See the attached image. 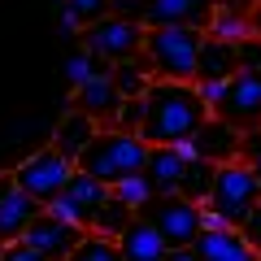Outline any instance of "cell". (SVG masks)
Listing matches in <instances>:
<instances>
[{
  "label": "cell",
  "instance_id": "cell-25",
  "mask_svg": "<svg viewBox=\"0 0 261 261\" xmlns=\"http://www.w3.org/2000/svg\"><path fill=\"white\" fill-rule=\"evenodd\" d=\"M130 218H135V214H130V209L122 205V200H113V196H109V200L100 205V214H96L92 231H96V235H109V240H118V235H122V226H126Z\"/></svg>",
  "mask_w": 261,
  "mask_h": 261
},
{
  "label": "cell",
  "instance_id": "cell-11",
  "mask_svg": "<svg viewBox=\"0 0 261 261\" xmlns=\"http://www.w3.org/2000/svg\"><path fill=\"white\" fill-rule=\"evenodd\" d=\"M187 144H192V157L209 161V166H226V161H240V130H235L231 122L214 118V113L200 122V130H196Z\"/></svg>",
  "mask_w": 261,
  "mask_h": 261
},
{
  "label": "cell",
  "instance_id": "cell-5",
  "mask_svg": "<svg viewBox=\"0 0 261 261\" xmlns=\"http://www.w3.org/2000/svg\"><path fill=\"white\" fill-rule=\"evenodd\" d=\"M70 174H74V161L61 157L53 144H48V148H35L31 157H22L18 166L9 170L13 187H18V192H27L31 200H39L44 209L61 196V187H65V178H70Z\"/></svg>",
  "mask_w": 261,
  "mask_h": 261
},
{
  "label": "cell",
  "instance_id": "cell-14",
  "mask_svg": "<svg viewBox=\"0 0 261 261\" xmlns=\"http://www.w3.org/2000/svg\"><path fill=\"white\" fill-rule=\"evenodd\" d=\"M96 130H100V122H96V118H87V113L70 109L61 122H57V130H53V148L61 152V157L79 161V152L96 140Z\"/></svg>",
  "mask_w": 261,
  "mask_h": 261
},
{
  "label": "cell",
  "instance_id": "cell-36",
  "mask_svg": "<svg viewBox=\"0 0 261 261\" xmlns=\"http://www.w3.org/2000/svg\"><path fill=\"white\" fill-rule=\"evenodd\" d=\"M248 166H252V174H257V183H261V152H257V157L248 161Z\"/></svg>",
  "mask_w": 261,
  "mask_h": 261
},
{
  "label": "cell",
  "instance_id": "cell-31",
  "mask_svg": "<svg viewBox=\"0 0 261 261\" xmlns=\"http://www.w3.org/2000/svg\"><path fill=\"white\" fill-rule=\"evenodd\" d=\"M240 235H244V240H248L252 248L261 252V200H257V205L248 209V218H244V222H240Z\"/></svg>",
  "mask_w": 261,
  "mask_h": 261
},
{
  "label": "cell",
  "instance_id": "cell-21",
  "mask_svg": "<svg viewBox=\"0 0 261 261\" xmlns=\"http://www.w3.org/2000/svg\"><path fill=\"white\" fill-rule=\"evenodd\" d=\"M205 35L222 39V44H240V39H248V9H231V5H218L214 18H209Z\"/></svg>",
  "mask_w": 261,
  "mask_h": 261
},
{
  "label": "cell",
  "instance_id": "cell-6",
  "mask_svg": "<svg viewBox=\"0 0 261 261\" xmlns=\"http://www.w3.org/2000/svg\"><path fill=\"white\" fill-rule=\"evenodd\" d=\"M140 218H148V222L157 226V235L166 240V248H192L196 235L205 231V222H200V205L187 200V196H178V192L152 196L148 205L140 209Z\"/></svg>",
  "mask_w": 261,
  "mask_h": 261
},
{
  "label": "cell",
  "instance_id": "cell-29",
  "mask_svg": "<svg viewBox=\"0 0 261 261\" xmlns=\"http://www.w3.org/2000/svg\"><path fill=\"white\" fill-rule=\"evenodd\" d=\"M235 57H240V70H261V39H240L235 44Z\"/></svg>",
  "mask_w": 261,
  "mask_h": 261
},
{
  "label": "cell",
  "instance_id": "cell-35",
  "mask_svg": "<svg viewBox=\"0 0 261 261\" xmlns=\"http://www.w3.org/2000/svg\"><path fill=\"white\" fill-rule=\"evenodd\" d=\"M166 261H200V257H196V248H170Z\"/></svg>",
  "mask_w": 261,
  "mask_h": 261
},
{
  "label": "cell",
  "instance_id": "cell-23",
  "mask_svg": "<svg viewBox=\"0 0 261 261\" xmlns=\"http://www.w3.org/2000/svg\"><path fill=\"white\" fill-rule=\"evenodd\" d=\"M65 261H122V252H118V244H113L109 235L83 231V235H79V244H74V252H70Z\"/></svg>",
  "mask_w": 261,
  "mask_h": 261
},
{
  "label": "cell",
  "instance_id": "cell-18",
  "mask_svg": "<svg viewBox=\"0 0 261 261\" xmlns=\"http://www.w3.org/2000/svg\"><path fill=\"white\" fill-rule=\"evenodd\" d=\"M235 70H240L235 44H222V39H214V35L200 39V53H196V79H231Z\"/></svg>",
  "mask_w": 261,
  "mask_h": 261
},
{
  "label": "cell",
  "instance_id": "cell-24",
  "mask_svg": "<svg viewBox=\"0 0 261 261\" xmlns=\"http://www.w3.org/2000/svg\"><path fill=\"white\" fill-rule=\"evenodd\" d=\"M109 196H113V200H122L130 214H140V209L152 200V187H148V178H144V174H130V178H122V183H113Z\"/></svg>",
  "mask_w": 261,
  "mask_h": 261
},
{
  "label": "cell",
  "instance_id": "cell-32",
  "mask_svg": "<svg viewBox=\"0 0 261 261\" xmlns=\"http://www.w3.org/2000/svg\"><path fill=\"white\" fill-rule=\"evenodd\" d=\"M109 13L113 18H126V22H140L144 18V0H109Z\"/></svg>",
  "mask_w": 261,
  "mask_h": 261
},
{
  "label": "cell",
  "instance_id": "cell-15",
  "mask_svg": "<svg viewBox=\"0 0 261 261\" xmlns=\"http://www.w3.org/2000/svg\"><path fill=\"white\" fill-rule=\"evenodd\" d=\"M39 200H31L27 192H18V187H9V192L0 196V240L9 244V240H22L31 226V218L39 214Z\"/></svg>",
  "mask_w": 261,
  "mask_h": 261
},
{
  "label": "cell",
  "instance_id": "cell-26",
  "mask_svg": "<svg viewBox=\"0 0 261 261\" xmlns=\"http://www.w3.org/2000/svg\"><path fill=\"white\" fill-rule=\"evenodd\" d=\"M61 9L74 13L79 27H92V22L109 18V0H61Z\"/></svg>",
  "mask_w": 261,
  "mask_h": 261
},
{
  "label": "cell",
  "instance_id": "cell-37",
  "mask_svg": "<svg viewBox=\"0 0 261 261\" xmlns=\"http://www.w3.org/2000/svg\"><path fill=\"white\" fill-rule=\"evenodd\" d=\"M9 187H13V178H9V174H0V196L9 192Z\"/></svg>",
  "mask_w": 261,
  "mask_h": 261
},
{
  "label": "cell",
  "instance_id": "cell-12",
  "mask_svg": "<svg viewBox=\"0 0 261 261\" xmlns=\"http://www.w3.org/2000/svg\"><path fill=\"white\" fill-rule=\"evenodd\" d=\"M196 257L200 261H257L261 252L240 235V226H214V231L196 235Z\"/></svg>",
  "mask_w": 261,
  "mask_h": 261
},
{
  "label": "cell",
  "instance_id": "cell-17",
  "mask_svg": "<svg viewBox=\"0 0 261 261\" xmlns=\"http://www.w3.org/2000/svg\"><path fill=\"white\" fill-rule=\"evenodd\" d=\"M183 148H148V166H144V178H148L152 196L178 192V174H183Z\"/></svg>",
  "mask_w": 261,
  "mask_h": 261
},
{
  "label": "cell",
  "instance_id": "cell-30",
  "mask_svg": "<svg viewBox=\"0 0 261 261\" xmlns=\"http://www.w3.org/2000/svg\"><path fill=\"white\" fill-rule=\"evenodd\" d=\"M0 261H48V257H44V252H35L27 240H9L5 248H0Z\"/></svg>",
  "mask_w": 261,
  "mask_h": 261
},
{
  "label": "cell",
  "instance_id": "cell-22",
  "mask_svg": "<svg viewBox=\"0 0 261 261\" xmlns=\"http://www.w3.org/2000/svg\"><path fill=\"white\" fill-rule=\"evenodd\" d=\"M209 183H214V166L200 161V157H187L183 161V174H178V196H187V200H196V205H205Z\"/></svg>",
  "mask_w": 261,
  "mask_h": 261
},
{
  "label": "cell",
  "instance_id": "cell-27",
  "mask_svg": "<svg viewBox=\"0 0 261 261\" xmlns=\"http://www.w3.org/2000/svg\"><path fill=\"white\" fill-rule=\"evenodd\" d=\"M140 122H144V96H126L113 109V126L118 130H140Z\"/></svg>",
  "mask_w": 261,
  "mask_h": 261
},
{
  "label": "cell",
  "instance_id": "cell-2",
  "mask_svg": "<svg viewBox=\"0 0 261 261\" xmlns=\"http://www.w3.org/2000/svg\"><path fill=\"white\" fill-rule=\"evenodd\" d=\"M74 166L87 170L92 178H100L105 187H113V183H122V178H130V174H144V166H148V144H144L135 130H118V126L105 130L100 126L96 140L79 152Z\"/></svg>",
  "mask_w": 261,
  "mask_h": 261
},
{
  "label": "cell",
  "instance_id": "cell-28",
  "mask_svg": "<svg viewBox=\"0 0 261 261\" xmlns=\"http://www.w3.org/2000/svg\"><path fill=\"white\" fill-rule=\"evenodd\" d=\"M192 87H196V96L205 100V109H209V113H214V109H218V100L226 96V79H196Z\"/></svg>",
  "mask_w": 261,
  "mask_h": 261
},
{
  "label": "cell",
  "instance_id": "cell-19",
  "mask_svg": "<svg viewBox=\"0 0 261 261\" xmlns=\"http://www.w3.org/2000/svg\"><path fill=\"white\" fill-rule=\"evenodd\" d=\"M109 83H113V92L126 100V96H144L148 92L152 74H148V65H144V57H130V61H113L109 65Z\"/></svg>",
  "mask_w": 261,
  "mask_h": 261
},
{
  "label": "cell",
  "instance_id": "cell-9",
  "mask_svg": "<svg viewBox=\"0 0 261 261\" xmlns=\"http://www.w3.org/2000/svg\"><path fill=\"white\" fill-rule=\"evenodd\" d=\"M214 118L231 122L235 130H257L261 126V70H235L226 79V96L218 100Z\"/></svg>",
  "mask_w": 261,
  "mask_h": 261
},
{
  "label": "cell",
  "instance_id": "cell-7",
  "mask_svg": "<svg viewBox=\"0 0 261 261\" xmlns=\"http://www.w3.org/2000/svg\"><path fill=\"white\" fill-rule=\"evenodd\" d=\"M79 48H87V53H96L100 61H130V57H140L144 48V22H126V18H100L92 22V27H83V35H79Z\"/></svg>",
  "mask_w": 261,
  "mask_h": 261
},
{
  "label": "cell",
  "instance_id": "cell-4",
  "mask_svg": "<svg viewBox=\"0 0 261 261\" xmlns=\"http://www.w3.org/2000/svg\"><path fill=\"white\" fill-rule=\"evenodd\" d=\"M257 200H261V183H257V174H252L248 161L214 166V183H209L205 209H209V214H218V222H222V226H240Z\"/></svg>",
  "mask_w": 261,
  "mask_h": 261
},
{
  "label": "cell",
  "instance_id": "cell-20",
  "mask_svg": "<svg viewBox=\"0 0 261 261\" xmlns=\"http://www.w3.org/2000/svg\"><path fill=\"white\" fill-rule=\"evenodd\" d=\"M61 74H65V83H70V87H83L87 79L109 74V61H100V57L87 53V48H70L65 61H61Z\"/></svg>",
  "mask_w": 261,
  "mask_h": 261
},
{
  "label": "cell",
  "instance_id": "cell-38",
  "mask_svg": "<svg viewBox=\"0 0 261 261\" xmlns=\"http://www.w3.org/2000/svg\"><path fill=\"white\" fill-rule=\"evenodd\" d=\"M0 248H5V240H0Z\"/></svg>",
  "mask_w": 261,
  "mask_h": 261
},
{
  "label": "cell",
  "instance_id": "cell-39",
  "mask_svg": "<svg viewBox=\"0 0 261 261\" xmlns=\"http://www.w3.org/2000/svg\"><path fill=\"white\" fill-rule=\"evenodd\" d=\"M257 261H261V257H257Z\"/></svg>",
  "mask_w": 261,
  "mask_h": 261
},
{
  "label": "cell",
  "instance_id": "cell-34",
  "mask_svg": "<svg viewBox=\"0 0 261 261\" xmlns=\"http://www.w3.org/2000/svg\"><path fill=\"white\" fill-rule=\"evenodd\" d=\"M248 35L261 39V0H252V5H248Z\"/></svg>",
  "mask_w": 261,
  "mask_h": 261
},
{
  "label": "cell",
  "instance_id": "cell-1",
  "mask_svg": "<svg viewBox=\"0 0 261 261\" xmlns=\"http://www.w3.org/2000/svg\"><path fill=\"white\" fill-rule=\"evenodd\" d=\"M209 118L205 100L196 96L192 83H166V79H152L148 92H144V122L140 135L148 148H178L200 130V122Z\"/></svg>",
  "mask_w": 261,
  "mask_h": 261
},
{
  "label": "cell",
  "instance_id": "cell-10",
  "mask_svg": "<svg viewBox=\"0 0 261 261\" xmlns=\"http://www.w3.org/2000/svg\"><path fill=\"white\" fill-rule=\"evenodd\" d=\"M79 226H70L65 218H57L53 209H39L35 218H31V226H27V235L22 240L31 244L35 252H44L48 261H65L70 252H74V244H79Z\"/></svg>",
  "mask_w": 261,
  "mask_h": 261
},
{
  "label": "cell",
  "instance_id": "cell-13",
  "mask_svg": "<svg viewBox=\"0 0 261 261\" xmlns=\"http://www.w3.org/2000/svg\"><path fill=\"white\" fill-rule=\"evenodd\" d=\"M113 244H118L122 261H166V252H170L166 240L157 235V226H152L148 218H140V214L122 226V235Z\"/></svg>",
  "mask_w": 261,
  "mask_h": 261
},
{
  "label": "cell",
  "instance_id": "cell-8",
  "mask_svg": "<svg viewBox=\"0 0 261 261\" xmlns=\"http://www.w3.org/2000/svg\"><path fill=\"white\" fill-rule=\"evenodd\" d=\"M105 200H109V187H105L100 178H92L87 170L74 166V174L65 178L61 196H57L48 209H53L57 218H65L70 226H79V231H92V222H96V214H100Z\"/></svg>",
  "mask_w": 261,
  "mask_h": 261
},
{
  "label": "cell",
  "instance_id": "cell-16",
  "mask_svg": "<svg viewBox=\"0 0 261 261\" xmlns=\"http://www.w3.org/2000/svg\"><path fill=\"white\" fill-rule=\"evenodd\" d=\"M118 105H122V96L113 92L109 74L87 79L83 87H74V109L87 113V118H96V122H113V109H118Z\"/></svg>",
  "mask_w": 261,
  "mask_h": 261
},
{
  "label": "cell",
  "instance_id": "cell-33",
  "mask_svg": "<svg viewBox=\"0 0 261 261\" xmlns=\"http://www.w3.org/2000/svg\"><path fill=\"white\" fill-rule=\"evenodd\" d=\"M57 35H61V39H79V35H83V27H79V18L70 9H57Z\"/></svg>",
  "mask_w": 261,
  "mask_h": 261
},
{
  "label": "cell",
  "instance_id": "cell-3",
  "mask_svg": "<svg viewBox=\"0 0 261 261\" xmlns=\"http://www.w3.org/2000/svg\"><path fill=\"white\" fill-rule=\"evenodd\" d=\"M205 31L196 27H144V65L152 79L166 83H196V53Z\"/></svg>",
  "mask_w": 261,
  "mask_h": 261
}]
</instances>
